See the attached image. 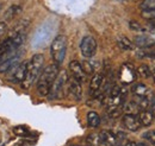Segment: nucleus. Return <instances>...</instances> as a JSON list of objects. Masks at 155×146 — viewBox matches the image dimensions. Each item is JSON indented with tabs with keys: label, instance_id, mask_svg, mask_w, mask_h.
<instances>
[{
	"label": "nucleus",
	"instance_id": "nucleus-1",
	"mask_svg": "<svg viewBox=\"0 0 155 146\" xmlns=\"http://www.w3.org/2000/svg\"><path fill=\"white\" fill-rule=\"evenodd\" d=\"M58 73H60V68H58V64L56 63L49 64L43 69V71L37 80V84H36L37 94L39 96L45 97L49 95L50 88H51L55 78L58 77Z\"/></svg>",
	"mask_w": 155,
	"mask_h": 146
},
{
	"label": "nucleus",
	"instance_id": "nucleus-2",
	"mask_svg": "<svg viewBox=\"0 0 155 146\" xmlns=\"http://www.w3.org/2000/svg\"><path fill=\"white\" fill-rule=\"evenodd\" d=\"M43 64H44V57L41 54H36L31 57V59L28 62V71L24 81L20 83L23 89H29L37 80L39 75L43 71Z\"/></svg>",
	"mask_w": 155,
	"mask_h": 146
},
{
	"label": "nucleus",
	"instance_id": "nucleus-3",
	"mask_svg": "<svg viewBox=\"0 0 155 146\" xmlns=\"http://www.w3.org/2000/svg\"><path fill=\"white\" fill-rule=\"evenodd\" d=\"M66 51H67V38L62 35H58L54 38L50 45V55L54 63L60 65L64 59Z\"/></svg>",
	"mask_w": 155,
	"mask_h": 146
},
{
	"label": "nucleus",
	"instance_id": "nucleus-4",
	"mask_svg": "<svg viewBox=\"0 0 155 146\" xmlns=\"http://www.w3.org/2000/svg\"><path fill=\"white\" fill-rule=\"evenodd\" d=\"M68 74L66 70H61L60 73H58V77L55 78V81H54V83H53V86H51V88H50V93H49V99H51V100H54V99H58L60 96H61V94H62V91H63V88H64V86H66V83L68 82Z\"/></svg>",
	"mask_w": 155,
	"mask_h": 146
},
{
	"label": "nucleus",
	"instance_id": "nucleus-5",
	"mask_svg": "<svg viewBox=\"0 0 155 146\" xmlns=\"http://www.w3.org/2000/svg\"><path fill=\"white\" fill-rule=\"evenodd\" d=\"M80 51L81 55L86 58H91L97 52V42L92 36H86L82 38L80 43Z\"/></svg>",
	"mask_w": 155,
	"mask_h": 146
},
{
	"label": "nucleus",
	"instance_id": "nucleus-6",
	"mask_svg": "<svg viewBox=\"0 0 155 146\" xmlns=\"http://www.w3.org/2000/svg\"><path fill=\"white\" fill-rule=\"evenodd\" d=\"M26 71H28V62L24 61L19 63L18 65H16L12 70H11V77L10 81L15 82V83H21L26 76Z\"/></svg>",
	"mask_w": 155,
	"mask_h": 146
},
{
	"label": "nucleus",
	"instance_id": "nucleus-7",
	"mask_svg": "<svg viewBox=\"0 0 155 146\" xmlns=\"http://www.w3.org/2000/svg\"><path fill=\"white\" fill-rule=\"evenodd\" d=\"M119 78L122 81L123 84H129L131 82H134L136 78L135 70L131 68V65L129 64H123L120 70H119Z\"/></svg>",
	"mask_w": 155,
	"mask_h": 146
},
{
	"label": "nucleus",
	"instance_id": "nucleus-8",
	"mask_svg": "<svg viewBox=\"0 0 155 146\" xmlns=\"http://www.w3.org/2000/svg\"><path fill=\"white\" fill-rule=\"evenodd\" d=\"M104 75L103 74H96L92 80H91V83H90V91L92 94L93 97H98L100 96V89L103 87V83H104Z\"/></svg>",
	"mask_w": 155,
	"mask_h": 146
},
{
	"label": "nucleus",
	"instance_id": "nucleus-9",
	"mask_svg": "<svg viewBox=\"0 0 155 146\" xmlns=\"http://www.w3.org/2000/svg\"><path fill=\"white\" fill-rule=\"evenodd\" d=\"M21 51H18L16 55L13 57H11L10 59L0 63V74H6L8 71H11L16 65L19 64V61H20V56H21Z\"/></svg>",
	"mask_w": 155,
	"mask_h": 146
},
{
	"label": "nucleus",
	"instance_id": "nucleus-10",
	"mask_svg": "<svg viewBox=\"0 0 155 146\" xmlns=\"http://www.w3.org/2000/svg\"><path fill=\"white\" fill-rule=\"evenodd\" d=\"M123 124L124 126L131 132H136L141 127L140 119L134 114H124L123 115Z\"/></svg>",
	"mask_w": 155,
	"mask_h": 146
},
{
	"label": "nucleus",
	"instance_id": "nucleus-11",
	"mask_svg": "<svg viewBox=\"0 0 155 146\" xmlns=\"http://www.w3.org/2000/svg\"><path fill=\"white\" fill-rule=\"evenodd\" d=\"M68 67H69V71L72 74V77L78 80V81H80V82H84V80L86 77V74L84 73V70H82L81 63L78 62V61H72Z\"/></svg>",
	"mask_w": 155,
	"mask_h": 146
},
{
	"label": "nucleus",
	"instance_id": "nucleus-12",
	"mask_svg": "<svg viewBox=\"0 0 155 146\" xmlns=\"http://www.w3.org/2000/svg\"><path fill=\"white\" fill-rule=\"evenodd\" d=\"M68 82H69V84H68V90L71 93V95L75 99V100H80L81 99V96H82V88H81V82L80 81H78L75 78H71V80H68Z\"/></svg>",
	"mask_w": 155,
	"mask_h": 146
},
{
	"label": "nucleus",
	"instance_id": "nucleus-13",
	"mask_svg": "<svg viewBox=\"0 0 155 146\" xmlns=\"http://www.w3.org/2000/svg\"><path fill=\"white\" fill-rule=\"evenodd\" d=\"M100 137H101L103 141L106 143L109 146H119V139L117 138L115 133H112L110 131H101Z\"/></svg>",
	"mask_w": 155,
	"mask_h": 146
},
{
	"label": "nucleus",
	"instance_id": "nucleus-14",
	"mask_svg": "<svg viewBox=\"0 0 155 146\" xmlns=\"http://www.w3.org/2000/svg\"><path fill=\"white\" fill-rule=\"evenodd\" d=\"M138 119H140V122L141 125L143 126H149L153 120H154V113L152 110H142L140 114H138Z\"/></svg>",
	"mask_w": 155,
	"mask_h": 146
},
{
	"label": "nucleus",
	"instance_id": "nucleus-15",
	"mask_svg": "<svg viewBox=\"0 0 155 146\" xmlns=\"http://www.w3.org/2000/svg\"><path fill=\"white\" fill-rule=\"evenodd\" d=\"M134 44L138 48H150L153 44H155L154 39L150 38V37H146V36H137L135 37V40H134Z\"/></svg>",
	"mask_w": 155,
	"mask_h": 146
},
{
	"label": "nucleus",
	"instance_id": "nucleus-16",
	"mask_svg": "<svg viewBox=\"0 0 155 146\" xmlns=\"http://www.w3.org/2000/svg\"><path fill=\"white\" fill-rule=\"evenodd\" d=\"M131 91L135 94L136 96L138 97H147L148 93H149V89L146 84L143 83H135L133 87H131Z\"/></svg>",
	"mask_w": 155,
	"mask_h": 146
},
{
	"label": "nucleus",
	"instance_id": "nucleus-17",
	"mask_svg": "<svg viewBox=\"0 0 155 146\" xmlns=\"http://www.w3.org/2000/svg\"><path fill=\"white\" fill-rule=\"evenodd\" d=\"M117 44H118V46H119L120 49H123V50H134V49H135V44H134L129 38H127L125 36L118 37Z\"/></svg>",
	"mask_w": 155,
	"mask_h": 146
},
{
	"label": "nucleus",
	"instance_id": "nucleus-18",
	"mask_svg": "<svg viewBox=\"0 0 155 146\" xmlns=\"http://www.w3.org/2000/svg\"><path fill=\"white\" fill-rule=\"evenodd\" d=\"M86 118H87V124H88L90 127L97 128L98 126L100 125V118H99V115H98L97 112H94V110L88 112Z\"/></svg>",
	"mask_w": 155,
	"mask_h": 146
},
{
	"label": "nucleus",
	"instance_id": "nucleus-19",
	"mask_svg": "<svg viewBox=\"0 0 155 146\" xmlns=\"http://www.w3.org/2000/svg\"><path fill=\"white\" fill-rule=\"evenodd\" d=\"M123 110L125 112V114H134V115H136L137 113H140V107H138V103L137 102L130 101L128 103H124Z\"/></svg>",
	"mask_w": 155,
	"mask_h": 146
},
{
	"label": "nucleus",
	"instance_id": "nucleus-20",
	"mask_svg": "<svg viewBox=\"0 0 155 146\" xmlns=\"http://www.w3.org/2000/svg\"><path fill=\"white\" fill-rule=\"evenodd\" d=\"M136 73L138 74L141 77H143V78H148V77H152V76H153L152 69H150L147 64H142V65H140V67L137 68Z\"/></svg>",
	"mask_w": 155,
	"mask_h": 146
},
{
	"label": "nucleus",
	"instance_id": "nucleus-21",
	"mask_svg": "<svg viewBox=\"0 0 155 146\" xmlns=\"http://www.w3.org/2000/svg\"><path fill=\"white\" fill-rule=\"evenodd\" d=\"M86 141H87V144H88L90 146H99L100 144H101L103 139H101L100 134H97V133H92V134H90V135L87 137Z\"/></svg>",
	"mask_w": 155,
	"mask_h": 146
},
{
	"label": "nucleus",
	"instance_id": "nucleus-22",
	"mask_svg": "<svg viewBox=\"0 0 155 146\" xmlns=\"http://www.w3.org/2000/svg\"><path fill=\"white\" fill-rule=\"evenodd\" d=\"M20 10H21L20 6H17V5L11 6V7L6 11V13H5V19H6V20H11V19H13L20 12Z\"/></svg>",
	"mask_w": 155,
	"mask_h": 146
},
{
	"label": "nucleus",
	"instance_id": "nucleus-23",
	"mask_svg": "<svg viewBox=\"0 0 155 146\" xmlns=\"http://www.w3.org/2000/svg\"><path fill=\"white\" fill-rule=\"evenodd\" d=\"M13 133L17 134V135H20V137H28L30 135V131L26 126H16L13 128Z\"/></svg>",
	"mask_w": 155,
	"mask_h": 146
},
{
	"label": "nucleus",
	"instance_id": "nucleus-24",
	"mask_svg": "<svg viewBox=\"0 0 155 146\" xmlns=\"http://www.w3.org/2000/svg\"><path fill=\"white\" fill-rule=\"evenodd\" d=\"M81 67H82V70H84V73L86 74V75H92L93 71H94L93 65L90 62H87V61L81 62Z\"/></svg>",
	"mask_w": 155,
	"mask_h": 146
},
{
	"label": "nucleus",
	"instance_id": "nucleus-25",
	"mask_svg": "<svg viewBox=\"0 0 155 146\" xmlns=\"http://www.w3.org/2000/svg\"><path fill=\"white\" fill-rule=\"evenodd\" d=\"M143 138L146 140H148L150 144L155 145V131H149V132H146L143 134Z\"/></svg>",
	"mask_w": 155,
	"mask_h": 146
},
{
	"label": "nucleus",
	"instance_id": "nucleus-26",
	"mask_svg": "<svg viewBox=\"0 0 155 146\" xmlns=\"http://www.w3.org/2000/svg\"><path fill=\"white\" fill-rule=\"evenodd\" d=\"M129 27L133 30V31H143V27L140 23H137L136 20H130L129 21Z\"/></svg>",
	"mask_w": 155,
	"mask_h": 146
},
{
	"label": "nucleus",
	"instance_id": "nucleus-27",
	"mask_svg": "<svg viewBox=\"0 0 155 146\" xmlns=\"http://www.w3.org/2000/svg\"><path fill=\"white\" fill-rule=\"evenodd\" d=\"M142 17L146 19H155V10H146V11H142Z\"/></svg>",
	"mask_w": 155,
	"mask_h": 146
},
{
	"label": "nucleus",
	"instance_id": "nucleus-28",
	"mask_svg": "<svg viewBox=\"0 0 155 146\" xmlns=\"http://www.w3.org/2000/svg\"><path fill=\"white\" fill-rule=\"evenodd\" d=\"M7 31V25L4 21H0V36H2Z\"/></svg>",
	"mask_w": 155,
	"mask_h": 146
},
{
	"label": "nucleus",
	"instance_id": "nucleus-29",
	"mask_svg": "<svg viewBox=\"0 0 155 146\" xmlns=\"http://www.w3.org/2000/svg\"><path fill=\"white\" fill-rule=\"evenodd\" d=\"M152 112H153V113H155V102H153V105H152Z\"/></svg>",
	"mask_w": 155,
	"mask_h": 146
},
{
	"label": "nucleus",
	"instance_id": "nucleus-30",
	"mask_svg": "<svg viewBox=\"0 0 155 146\" xmlns=\"http://www.w3.org/2000/svg\"><path fill=\"white\" fill-rule=\"evenodd\" d=\"M136 146H149V145H147V144H144V143H141V144H138V145H136Z\"/></svg>",
	"mask_w": 155,
	"mask_h": 146
},
{
	"label": "nucleus",
	"instance_id": "nucleus-31",
	"mask_svg": "<svg viewBox=\"0 0 155 146\" xmlns=\"http://www.w3.org/2000/svg\"><path fill=\"white\" fill-rule=\"evenodd\" d=\"M152 77H153V81H154V83H155V71L153 73V76H152Z\"/></svg>",
	"mask_w": 155,
	"mask_h": 146
},
{
	"label": "nucleus",
	"instance_id": "nucleus-32",
	"mask_svg": "<svg viewBox=\"0 0 155 146\" xmlns=\"http://www.w3.org/2000/svg\"><path fill=\"white\" fill-rule=\"evenodd\" d=\"M87 146H90V145H87Z\"/></svg>",
	"mask_w": 155,
	"mask_h": 146
}]
</instances>
